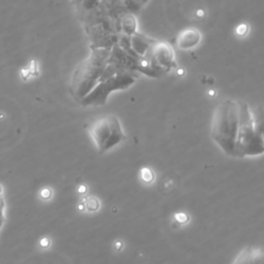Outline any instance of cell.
<instances>
[{
	"mask_svg": "<svg viewBox=\"0 0 264 264\" xmlns=\"http://www.w3.org/2000/svg\"><path fill=\"white\" fill-rule=\"evenodd\" d=\"M202 35L195 28H187L180 32L177 38V47L183 51H190L199 46Z\"/></svg>",
	"mask_w": 264,
	"mask_h": 264,
	"instance_id": "4",
	"label": "cell"
},
{
	"mask_svg": "<svg viewBox=\"0 0 264 264\" xmlns=\"http://www.w3.org/2000/svg\"><path fill=\"white\" fill-rule=\"evenodd\" d=\"M89 133L100 153L110 151L126 137L120 120L114 115L103 116L93 121L89 126Z\"/></svg>",
	"mask_w": 264,
	"mask_h": 264,
	"instance_id": "3",
	"label": "cell"
},
{
	"mask_svg": "<svg viewBox=\"0 0 264 264\" xmlns=\"http://www.w3.org/2000/svg\"><path fill=\"white\" fill-rule=\"evenodd\" d=\"M2 192H3V188H2V186H0V195H2Z\"/></svg>",
	"mask_w": 264,
	"mask_h": 264,
	"instance_id": "8",
	"label": "cell"
},
{
	"mask_svg": "<svg viewBox=\"0 0 264 264\" xmlns=\"http://www.w3.org/2000/svg\"><path fill=\"white\" fill-rule=\"evenodd\" d=\"M117 59L111 50L93 49V54L73 72L70 91L80 106H104L112 92L134 84L135 73Z\"/></svg>",
	"mask_w": 264,
	"mask_h": 264,
	"instance_id": "1",
	"label": "cell"
},
{
	"mask_svg": "<svg viewBox=\"0 0 264 264\" xmlns=\"http://www.w3.org/2000/svg\"><path fill=\"white\" fill-rule=\"evenodd\" d=\"M248 31H249V27L247 24H239L235 29V34L242 37V36L247 35Z\"/></svg>",
	"mask_w": 264,
	"mask_h": 264,
	"instance_id": "6",
	"label": "cell"
},
{
	"mask_svg": "<svg viewBox=\"0 0 264 264\" xmlns=\"http://www.w3.org/2000/svg\"><path fill=\"white\" fill-rule=\"evenodd\" d=\"M232 264H264V254L260 248L246 247L233 260Z\"/></svg>",
	"mask_w": 264,
	"mask_h": 264,
	"instance_id": "5",
	"label": "cell"
},
{
	"mask_svg": "<svg viewBox=\"0 0 264 264\" xmlns=\"http://www.w3.org/2000/svg\"><path fill=\"white\" fill-rule=\"evenodd\" d=\"M5 222V202L3 196L0 195V228L3 227Z\"/></svg>",
	"mask_w": 264,
	"mask_h": 264,
	"instance_id": "7",
	"label": "cell"
},
{
	"mask_svg": "<svg viewBox=\"0 0 264 264\" xmlns=\"http://www.w3.org/2000/svg\"><path fill=\"white\" fill-rule=\"evenodd\" d=\"M211 137L230 157H257L264 153L262 125L248 104L241 100L226 99L217 106Z\"/></svg>",
	"mask_w": 264,
	"mask_h": 264,
	"instance_id": "2",
	"label": "cell"
}]
</instances>
